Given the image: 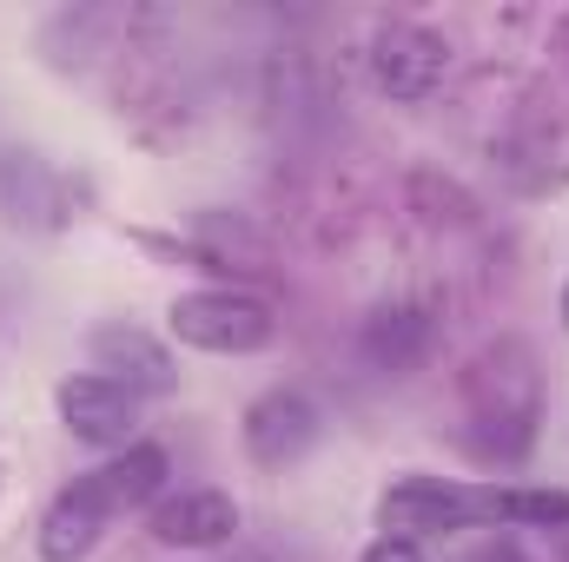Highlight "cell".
Returning <instances> with one entry per match:
<instances>
[{
	"mask_svg": "<svg viewBox=\"0 0 569 562\" xmlns=\"http://www.w3.org/2000/svg\"><path fill=\"white\" fill-rule=\"evenodd\" d=\"M378 523L405 543L437 536V530H470V523H569V490H497V483L411 476L385 490Z\"/></svg>",
	"mask_w": 569,
	"mask_h": 562,
	"instance_id": "cell-1",
	"label": "cell"
},
{
	"mask_svg": "<svg viewBox=\"0 0 569 562\" xmlns=\"http://www.w3.org/2000/svg\"><path fill=\"white\" fill-rule=\"evenodd\" d=\"M463 411H470V450L483 463H517L537 443L543 418V391H537V364L523 344H497L470 364L463 378Z\"/></svg>",
	"mask_w": 569,
	"mask_h": 562,
	"instance_id": "cell-2",
	"label": "cell"
},
{
	"mask_svg": "<svg viewBox=\"0 0 569 562\" xmlns=\"http://www.w3.org/2000/svg\"><path fill=\"white\" fill-rule=\"evenodd\" d=\"M166 324L179 344L212 351V358H252L272 344V311L252 291H186V298H172Z\"/></svg>",
	"mask_w": 569,
	"mask_h": 562,
	"instance_id": "cell-3",
	"label": "cell"
},
{
	"mask_svg": "<svg viewBox=\"0 0 569 562\" xmlns=\"http://www.w3.org/2000/svg\"><path fill=\"white\" fill-rule=\"evenodd\" d=\"M53 404H60V423H67L80 443H93V450H127L133 430H140V398H133L127 384L100 378V371L67 378V384L53 391Z\"/></svg>",
	"mask_w": 569,
	"mask_h": 562,
	"instance_id": "cell-4",
	"label": "cell"
},
{
	"mask_svg": "<svg viewBox=\"0 0 569 562\" xmlns=\"http://www.w3.org/2000/svg\"><path fill=\"white\" fill-rule=\"evenodd\" d=\"M318 404L305 398V391H266V398H252V411H246V450H252V463H266V470H284V463H298L311 443H318Z\"/></svg>",
	"mask_w": 569,
	"mask_h": 562,
	"instance_id": "cell-5",
	"label": "cell"
},
{
	"mask_svg": "<svg viewBox=\"0 0 569 562\" xmlns=\"http://www.w3.org/2000/svg\"><path fill=\"white\" fill-rule=\"evenodd\" d=\"M443 40L411 27V20H391L371 33V80L391 93V100H425L430 87L443 80Z\"/></svg>",
	"mask_w": 569,
	"mask_h": 562,
	"instance_id": "cell-6",
	"label": "cell"
},
{
	"mask_svg": "<svg viewBox=\"0 0 569 562\" xmlns=\"http://www.w3.org/2000/svg\"><path fill=\"white\" fill-rule=\"evenodd\" d=\"M87 351H93V371L113 378V384H127L133 398H166V391L179 384L166 344H159L152 331H140V324H100Z\"/></svg>",
	"mask_w": 569,
	"mask_h": 562,
	"instance_id": "cell-7",
	"label": "cell"
},
{
	"mask_svg": "<svg viewBox=\"0 0 569 562\" xmlns=\"http://www.w3.org/2000/svg\"><path fill=\"white\" fill-rule=\"evenodd\" d=\"M107 523H113L107 496L93 490V476H80V483L60 490V496L47 503V516H40V556L47 562H80L93 543H100Z\"/></svg>",
	"mask_w": 569,
	"mask_h": 562,
	"instance_id": "cell-8",
	"label": "cell"
},
{
	"mask_svg": "<svg viewBox=\"0 0 569 562\" xmlns=\"http://www.w3.org/2000/svg\"><path fill=\"white\" fill-rule=\"evenodd\" d=\"M232 530H239V510H232L226 490H179V496H166L152 510V536L166 550H212Z\"/></svg>",
	"mask_w": 569,
	"mask_h": 562,
	"instance_id": "cell-9",
	"label": "cell"
},
{
	"mask_svg": "<svg viewBox=\"0 0 569 562\" xmlns=\"http://www.w3.org/2000/svg\"><path fill=\"white\" fill-rule=\"evenodd\" d=\"M358 351H365V364H371L378 378H405V371H418V364H425L430 318L418 311V304H385V311H371V318H365Z\"/></svg>",
	"mask_w": 569,
	"mask_h": 562,
	"instance_id": "cell-10",
	"label": "cell"
},
{
	"mask_svg": "<svg viewBox=\"0 0 569 562\" xmlns=\"http://www.w3.org/2000/svg\"><path fill=\"white\" fill-rule=\"evenodd\" d=\"M159 483H166V450H159V443H127L113 463H100V470H93V490L107 496V510H113V516H120V510H133V503H146Z\"/></svg>",
	"mask_w": 569,
	"mask_h": 562,
	"instance_id": "cell-11",
	"label": "cell"
},
{
	"mask_svg": "<svg viewBox=\"0 0 569 562\" xmlns=\"http://www.w3.org/2000/svg\"><path fill=\"white\" fill-rule=\"evenodd\" d=\"M0 192H7V205H13V219H53L60 212V179L33 159V152H13L7 159V172H0Z\"/></svg>",
	"mask_w": 569,
	"mask_h": 562,
	"instance_id": "cell-12",
	"label": "cell"
},
{
	"mask_svg": "<svg viewBox=\"0 0 569 562\" xmlns=\"http://www.w3.org/2000/svg\"><path fill=\"white\" fill-rule=\"evenodd\" d=\"M365 562H425V556H418V543H405V536H378V543L365 550Z\"/></svg>",
	"mask_w": 569,
	"mask_h": 562,
	"instance_id": "cell-13",
	"label": "cell"
}]
</instances>
